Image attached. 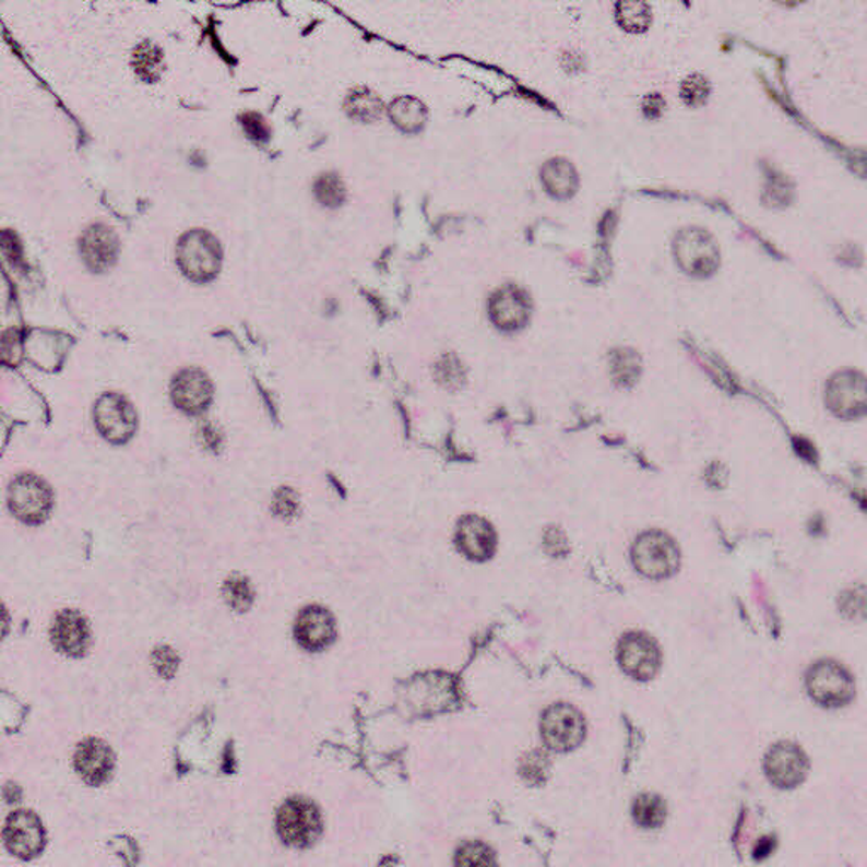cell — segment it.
<instances>
[{"instance_id":"1","label":"cell","mask_w":867,"mask_h":867,"mask_svg":"<svg viewBox=\"0 0 867 867\" xmlns=\"http://www.w3.org/2000/svg\"><path fill=\"white\" fill-rule=\"evenodd\" d=\"M632 559L644 577L663 580L678 570L679 551L675 541L663 532H645L633 544Z\"/></svg>"},{"instance_id":"2","label":"cell","mask_w":867,"mask_h":867,"mask_svg":"<svg viewBox=\"0 0 867 867\" xmlns=\"http://www.w3.org/2000/svg\"><path fill=\"white\" fill-rule=\"evenodd\" d=\"M276 829L285 844L309 847L321 835V813L309 799L290 798L280 808Z\"/></svg>"},{"instance_id":"3","label":"cell","mask_w":867,"mask_h":867,"mask_svg":"<svg viewBox=\"0 0 867 867\" xmlns=\"http://www.w3.org/2000/svg\"><path fill=\"white\" fill-rule=\"evenodd\" d=\"M807 690L813 702L829 709L845 705L854 698V679L835 661H820L807 675Z\"/></svg>"},{"instance_id":"4","label":"cell","mask_w":867,"mask_h":867,"mask_svg":"<svg viewBox=\"0 0 867 867\" xmlns=\"http://www.w3.org/2000/svg\"><path fill=\"white\" fill-rule=\"evenodd\" d=\"M9 509L26 524H41L54 506L48 485L35 475H20L9 487Z\"/></svg>"},{"instance_id":"5","label":"cell","mask_w":867,"mask_h":867,"mask_svg":"<svg viewBox=\"0 0 867 867\" xmlns=\"http://www.w3.org/2000/svg\"><path fill=\"white\" fill-rule=\"evenodd\" d=\"M541 734L549 749L566 752L580 746L585 739V721L573 706L558 703L544 712Z\"/></svg>"},{"instance_id":"6","label":"cell","mask_w":867,"mask_h":867,"mask_svg":"<svg viewBox=\"0 0 867 867\" xmlns=\"http://www.w3.org/2000/svg\"><path fill=\"white\" fill-rule=\"evenodd\" d=\"M4 841L14 856L33 859L45 848V827L35 811H14L5 822Z\"/></svg>"},{"instance_id":"7","label":"cell","mask_w":867,"mask_h":867,"mask_svg":"<svg viewBox=\"0 0 867 867\" xmlns=\"http://www.w3.org/2000/svg\"><path fill=\"white\" fill-rule=\"evenodd\" d=\"M617 657H619L620 668L623 669V673L639 681L654 678L660 669V649H657L656 642L648 638L645 633H627L626 638L620 641Z\"/></svg>"},{"instance_id":"8","label":"cell","mask_w":867,"mask_h":867,"mask_svg":"<svg viewBox=\"0 0 867 867\" xmlns=\"http://www.w3.org/2000/svg\"><path fill=\"white\" fill-rule=\"evenodd\" d=\"M764 770L774 786L792 789L807 777L808 759L795 744L780 743L765 756Z\"/></svg>"},{"instance_id":"9","label":"cell","mask_w":867,"mask_h":867,"mask_svg":"<svg viewBox=\"0 0 867 867\" xmlns=\"http://www.w3.org/2000/svg\"><path fill=\"white\" fill-rule=\"evenodd\" d=\"M95 426L107 441L121 444L136 430V414L119 396H104L95 407Z\"/></svg>"},{"instance_id":"10","label":"cell","mask_w":867,"mask_h":867,"mask_svg":"<svg viewBox=\"0 0 867 867\" xmlns=\"http://www.w3.org/2000/svg\"><path fill=\"white\" fill-rule=\"evenodd\" d=\"M334 638H336V626L325 608L312 605L298 614L295 622V639L304 649L322 651L332 644Z\"/></svg>"},{"instance_id":"11","label":"cell","mask_w":867,"mask_h":867,"mask_svg":"<svg viewBox=\"0 0 867 867\" xmlns=\"http://www.w3.org/2000/svg\"><path fill=\"white\" fill-rule=\"evenodd\" d=\"M91 630L87 620L76 610H61L51 627V642L67 656H82L88 648Z\"/></svg>"},{"instance_id":"12","label":"cell","mask_w":867,"mask_h":867,"mask_svg":"<svg viewBox=\"0 0 867 867\" xmlns=\"http://www.w3.org/2000/svg\"><path fill=\"white\" fill-rule=\"evenodd\" d=\"M75 770L88 785H103L112 774V750L103 740H83L76 749Z\"/></svg>"},{"instance_id":"13","label":"cell","mask_w":867,"mask_h":867,"mask_svg":"<svg viewBox=\"0 0 867 867\" xmlns=\"http://www.w3.org/2000/svg\"><path fill=\"white\" fill-rule=\"evenodd\" d=\"M458 544L461 551L468 558L483 561L494 555L497 546L494 528L485 519L476 515H468L463 519L458 528Z\"/></svg>"},{"instance_id":"14","label":"cell","mask_w":867,"mask_h":867,"mask_svg":"<svg viewBox=\"0 0 867 867\" xmlns=\"http://www.w3.org/2000/svg\"><path fill=\"white\" fill-rule=\"evenodd\" d=\"M829 405L841 417L853 419L866 408V392L863 378L842 377L829 392Z\"/></svg>"},{"instance_id":"15","label":"cell","mask_w":867,"mask_h":867,"mask_svg":"<svg viewBox=\"0 0 867 867\" xmlns=\"http://www.w3.org/2000/svg\"><path fill=\"white\" fill-rule=\"evenodd\" d=\"M174 396L175 404L181 411L199 414V412L207 407L209 400H211V389H209L204 377L187 373L186 377L180 378L177 387H175Z\"/></svg>"},{"instance_id":"16","label":"cell","mask_w":867,"mask_h":867,"mask_svg":"<svg viewBox=\"0 0 867 867\" xmlns=\"http://www.w3.org/2000/svg\"><path fill=\"white\" fill-rule=\"evenodd\" d=\"M633 820L645 829H657L666 820V805L656 795H641L632 807Z\"/></svg>"},{"instance_id":"17","label":"cell","mask_w":867,"mask_h":867,"mask_svg":"<svg viewBox=\"0 0 867 867\" xmlns=\"http://www.w3.org/2000/svg\"><path fill=\"white\" fill-rule=\"evenodd\" d=\"M224 596H226L227 604L238 611L248 610L249 605L253 602V592L249 589L248 580L241 577L230 578L226 581Z\"/></svg>"},{"instance_id":"18","label":"cell","mask_w":867,"mask_h":867,"mask_svg":"<svg viewBox=\"0 0 867 867\" xmlns=\"http://www.w3.org/2000/svg\"><path fill=\"white\" fill-rule=\"evenodd\" d=\"M456 863L464 864V866H482V864H491L494 863V854H491L490 848L485 847V845L468 844L464 845L463 848H460Z\"/></svg>"}]
</instances>
